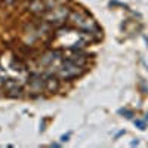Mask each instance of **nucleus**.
<instances>
[{
    "instance_id": "9",
    "label": "nucleus",
    "mask_w": 148,
    "mask_h": 148,
    "mask_svg": "<svg viewBox=\"0 0 148 148\" xmlns=\"http://www.w3.org/2000/svg\"><path fill=\"white\" fill-rule=\"evenodd\" d=\"M135 125H136V126H138L139 129H142V130L145 129V121H141V120H136V121H135Z\"/></svg>"
},
{
    "instance_id": "2",
    "label": "nucleus",
    "mask_w": 148,
    "mask_h": 148,
    "mask_svg": "<svg viewBox=\"0 0 148 148\" xmlns=\"http://www.w3.org/2000/svg\"><path fill=\"white\" fill-rule=\"evenodd\" d=\"M28 86H30V90H31V92L40 93L42 89H43V86H45V79H43V76H42V74H36V73L31 74Z\"/></svg>"
},
{
    "instance_id": "3",
    "label": "nucleus",
    "mask_w": 148,
    "mask_h": 148,
    "mask_svg": "<svg viewBox=\"0 0 148 148\" xmlns=\"http://www.w3.org/2000/svg\"><path fill=\"white\" fill-rule=\"evenodd\" d=\"M68 18V10L65 8H59V9H55L53 12L47 15V21L49 22H58V24H62L64 19Z\"/></svg>"
},
{
    "instance_id": "1",
    "label": "nucleus",
    "mask_w": 148,
    "mask_h": 148,
    "mask_svg": "<svg viewBox=\"0 0 148 148\" xmlns=\"http://www.w3.org/2000/svg\"><path fill=\"white\" fill-rule=\"evenodd\" d=\"M83 73H84V67H79L77 64H74L73 61L67 59V61H64L62 67L59 68L58 76L62 80H71V79L80 77Z\"/></svg>"
},
{
    "instance_id": "4",
    "label": "nucleus",
    "mask_w": 148,
    "mask_h": 148,
    "mask_svg": "<svg viewBox=\"0 0 148 148\" xmlns=\"http://www.w3.org/2000/svg\"><path fill=\"white\" fill-rule=\"evenodd\" d=\"M88 19V16H86L83 12H79V10H73V12H70L68 14V21L71 22V24H74L76 27H82L83 25V22Z\"/></svg>"
},
{
    "instance_id": "8",
    "label": "nucleus",
    "mask_w": 148,
    "mask_h": 148,
    "mask_svg": "<svg viewBox=\"0 0 148 148\" xmlns=\"http://www.w3.org/2000/svg\"><path fill=\"white\" fill-rule=\"evenodd\" d=\"M16 86H18V83H16L14 79H8V82H5V84H3V89L8 92V90H10V89L16 88Z\"/></svg>"
},
{
    "instance_id": "10",
    "label": "nucleus",
    "mask_w": 148,
    "mask_h": 148,
    "mask_svg": "<svg viewBox=\"0 0 148 148\" xmlns=\"http://www.w3.org/2000/svg\"><path fill=\"white\" fill-rule=\"evenodd\" d=\"M53 2H55V0H53Z\"/></svg>"
},
{
    "instance_id": "5",
    "label": "nucleus",
    "mask_w": 148,
    "mask_h": 148,
    "mask_svg": "<svg viewBox=\"0 0 148 148\" xmlns=\"http://www.w3.org/2000/svg\"><path fill=\"white\" fill-rule=\"evenodd\" d=\"M45 88L47 92L51 93H55L58 89H59V79L55 77V76H49L45 79Z\"/></svg>"
},
{
    "instance_id": "7",
    "label": "nucleus",
    "mask_w": 148,
    "mask_h": 148,
    "mask_svg": "<svg viewBox=\"0 0 148 148\" xmlns=\"http://www.w3.org/2000/svg\"><path fill=\"white\" fill-rule=\"evenodd\" d=\"M8 96H10V98H21L22 96V89L19 88V86H16V88L8 90Z\"/></svg>"
},
{
    "instance_id": "6",
    "label": "nucleus",
    "mask_w": 148,
    "mask_h": 148,
    "mask_svg": "<svg viewBox=\"0 0 148 148\" xmlns=\"http://www.w3.org/2000/svg\"><path fill=\"white\" fill-rule=\"evenodd\" d=\"M28 9L36 15H42L45 12V9H46V5H45V2H42V0H31L30 5H28Z\"/></svg>"
}]
</instances>
